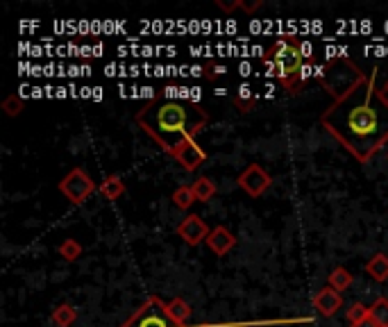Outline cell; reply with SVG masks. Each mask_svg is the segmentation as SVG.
Wrapping results in <instances>:
<instances>
[{"label": "cell", "instance_id": "1", "mask_svg": "<svg viewBox=\"0 0 388 327\" xmlns=\"http://www.w3.org/2000/svg\"><path fill=\"white\" fill-rule=\"evenodd\" d=\"M320 123L343 143L359 161H370L388 141V105L377 86V69L350 93L334 100Z\"/></svg>", "mask_w": 388, "mask_h": 327}, {"label": "cell", "instance_id": "2", "mask_svg": "<svg viewBox=\"0 0 388 327\" xmlns=\"http://www.w3.org/2000/svg\"><path fill=\"white\" fill-rule=\"evenodd\" d=\"M137 123L168 155H175L180 146L196 139L207 128L209 114L198 102L157 98L139 109Z\"/></svg>", "mask_w": 388, "mask_h": 327}, {"label": "cell", "instance_id": "3", "mask_svg": "<svg viewBox=\"0 0 388 327\" xmlns=\"http://www.w3.org/2000/svg\"><path fill=\"white\" fill-rule=\"evenodd\" d=\"M264 62L270 69V73L282 82L288 91H297L300 82H302V71H305V53H302V41L295 36H279L268 46L264 55Z\"/></svg>", "mask_w": 388, "mask_h": 327}, {"label": "cell", "instance_id": "4", "mask_svg": "<svg viewBox=\"0 0 388 327\" xmlns=\"http://www.w3.org/2000/svg\"><path fill=\"white\" fill-rule=\"evenodd\" d=\"M318 78L323 82L325 89L338 100V98H343L345 93H350L366 75L356 69L352 60H347V57H336V60H332L325 66Z\"/></svg>", "mask_w": 388, "mask_h": 327}, {"label": "cell", "instance_id": "5", "mask_svg": "<svg viewBox=\"0 0 388 327\" xmlns=\"http://www.w3.org/2000/svg\"><path fill=\"white\" fill-rule=\"evenodd\" d=\"M121 327H189V325H180L178 321H173V316L168 314V305L161 298L150 295L137 309V314Z\"/></svg>", "mask_w": 388, "mask_h": 327}, {"label": "cell", "instance_id": "6", "mask_svg": "<svg viewBox=\"0 0 388 327\" xmlns=\"http://www.w3.org/2000/svg\"><path fill=\"white\" fill-rule=\"evenodd\" d=\"M60 191L71 200L73 205H82L91 198V194L95 191V182L86 175L84 168H73L62 178Z\"/></svg>", "mask_w": 388, "mask_h": 327}, {"label": "cell", "instance_id": "7", "mask_svg": "<svg viewBox=\"0 0 388 327\" xmlns=\"http://www.w3.org/2000/svg\"><path fill=\"white\" fill-rule=\"evenodd\" d=\"M236 182H239V187L252 198H261L270 189V185H273L270 175L264 171V166H259V164H250V166H246L243 171H241V175L236 178Z\"/></svg>", "mask_w": 388, "mask_h": 327}, {"label": "cell", "instance_id": "8", "mask_svg": "<svg viewBox=\"0 0 388 327\" xmlns=\"http://www.w3.org/2000/svg\"><path fill=\"white\" fill-rule=\"evenodd\" d=\"M178 234L182 236L184 243L189 246H200L202 241H207V236L211 234V229L207 227V223L196 214H189L187 218L178 225Z\"/></svg>", "mask_w": 388, "mask_h": 327}, {"label": "cell", "instance_id": "9", "mask_svg": "<svg viewBox=\"0 0 388 327\" xmlns=\"http://www.w3.org/2000/svg\"><path fill=\"white\" fill-rule=\"evenodd\" d=\"M175 157L180 164H182V168L184 171H189V173H193V171H198L202 164L207 161V152L202 150L200 146H198V141L196 139H191V141H187L184 146H180L178 150H175Z\"/></svg>", "mask_w": 388, "mask_h": 327}, {"label": "cell", "instance_id": "10", "mask_svg": "<svg viewBox=\"0 0 388 327\" xmlns=\"http://www.w3.org/2000/svg\"><path fill=\"white\" fill-rule=\"evenodd\" d=\"M314 307L318 309L320 316L332 319V316L343 307V295L338 291H334L332 286H325V288H320V291L314 295Z\"/></svg>", "mask_w": 388, "mask_h": 327}, {"label": "cell", "instance_id": "11", "mask_svg": "<svg viewBox=\"0 0 388 327\" xmlns=\"http://www.w3.org/2000/svg\"><path fill=\"white\" fill-rule=\"evenodd\" d=\"M207 246L213 255H227L232 248L236 246V236L229 232L225 225H216L211 229V234L207 236Z\"/></svg>", "mask_w": 388, "mask_h": 327}, {"label": "cell", "instance_id": "12", "mask_svg": "<svg viewBox=\"0 0 388 327\" xmlns=\"http://www.w3.org/2000/svg\"><path fill=\"white\" fill-rule=\"evenodd\" d=\"M366 273L373 277L375 282H386L388 280V255L377 253L370 257V262L366 264Z\"/></svg>", "mask_w": 388, "mask_h": 327}, {"label": "cell", "instance_id": "13", "mask_svg": "<svg viewBox=\"0 0 388 327\" xmlns=\"http://www.w3.org/2000/svg\"><path fill=\"white\" fill-rule=\"evenodd\" d=\"M352 282H354V275L347 271L345 266H336L332 273H329V284L327 286H332L334 291H347V288L352 286Z\"/></svg>", "mask_w": 388, "mask_h": 327}, {"label": "cell", "instance_id": "14", "mask_svg": "<svg viewBox=\"0 0 388 327\" xmlns=\"http://www.w3.org/2000/svg\"><path fill=\"white\" fill-rule=\"evenodd\" d=\"M166 305H168V314L173 316V321H178L180 325H189L193 309H191V305L187 300H182V298H173V300L166 302Z\"/></svg>", "mask_w": 388, "mask_h": 327}, {"label": "cell", "instance_id": "15", "mask_svg": "<svg viewBox=\"0 0 388 327\" xmlns=\"http://www.w3.org/2000/svg\"><path fill=\"white\" fill-rule=\"evenodd\" d=\"M98 191L107 200H119L125 194V182L119 175H109V178H105V182H100Z\"/></svg>", "mask_w": 388, "mask_h": 327}, {"label": "cell", "instance_id": "16", "mask_svg": "<svg viewBox=\"0 0 388 327\" xmlns=\"http://www.w3.org/2000/svg\"><path fill=\"white\" fill-rule=\"evenodd\" d=\"M191 189H193V194H196V198L200 200V203H207V200H211L213 196H216V185L207 178V175H200L198 180H193V185H191Z\"/></svg>", "mask_w": 388, "mask_h": 327}, {"label": "cell", "instance_id": "17", "mask_svg": "<svg viewBox=\"0 0 388 327\" xmlns=\"http://www.w3.org/2000/svg\"><path fill=\"white\" fill-rule=\"evenodd\" d=\"M75 321H77V312H75L73 305L62 302L60 307H55V312H53V323H55L57 327H71Z\"/></svg>", "mask_w": 388, "mask_h": 327}, {"label": "cell", "instance_id": "18", "mask_svg": "<svg viewBox=\"0 0 388 327\" xmlns=\"http://www.w3.org/2000/svg\"><path fill=\"white\" fill-rule=\"evenodd\" d=\"M84 253V248H82V243L77 241V239H64V241L57 246V255H62V259L64 262H75L77 257H80Z\"/></svg>", "mask_w": 388, "mask_h": 327}, {"label": "cell", "instance_id": "19", "mask_svg": "<svg viewBox=\"0 0 388 327\" xmlns=\"http://www.w3.org/2000/svg\"><path fill=\"white\" fill-rule=\"evenodd\" d=\"M193 203H198V198H196V194H193L191 185L189 187H178L175 191H173V205H175L178 209L187 211V209L193 207Z\"/></svg>", "mask_w": 388, "mask_h": 327}, {"label": "cell", "instance_id": "20", "mask_svg": "<svg viewBox=\"0 0 388 327\" xmlns=\"http://www.w3.org/2000/svg\"><path fill=\"white\" fill-rule=\"evenodd\" d=\"M234 105H236V109H241L243 114H248L250 109H255V105H257V98H255V93H252V89L248 84H243L241 89L236 91L234 95Z\"/></svg>", "mask_w": 388, "mask_h": 327}, {"label": "cell", "instance_id": "21", "mask_svg": "<svg viewBox=\"0 0 388 327\" xmlns=\"http://www.w3.org/2000/svg\"><path fill=\"white\" fill-rule=\"evenodd\" d=\"M370 319L380 327H388V300L386 298H377L370 305Z\"/></svg>", "mask_w": 388, "mask_h": 327}, {"label": "cell", "instance_id": "22", "mask_svg": "<svg viewBox=\"0 0 388 327\" xmlns=\"http://www.w3.org/2000/svg\"><path fill=\"white\" fill-rule=\"evenodd\" d=\"M0 107L5 109V114L7 116H18V114L23 112V107H25V102H23V98H18V93H9V95H5V100H3V105Z\"/></svg>", "mask_w": 388, "mask_h": 327}, {"label": "cell", "instance_id": "23", "mask_svg": "<svg viewBox=\"0 0 388 327\" xmlns=\"http://www.w3.org/2000/svg\"><path fill=\"white\" fill-rule=\"evenodd\" d=\"M368 316H370V307H366L363 302H352L350 309H347V321H350V325L361 323Z\"/></svg>", "mask_w": 388, "mask_h": 327}, {"label": "cell", "instance_id": "24", "mask_svg": "<svg viewBox=\"0 0 388 327\" xmlns=\"http://www.w3.org/2000/svg\"><path fill=\"white\" fill-rule=\"evenodd\" d=\"M222 73H225V69H222V66H218V64H207V66H205V75H207L209 80L220 78Z\"/></svg>", "mask_w": 388, "mask_h": 327}, {"label": "cell", "instance_id": "25", "mask_svg": "<svg viewBox=\"0 0 388 327\" xmlns=\"http://www.w3.org/2000/svg\"><path fill=\"white\" fill-rule=\"evenodd\" d=\"M216 5L222 9V12H232V9H239L241 7V0H234V3H222V0H216Z\"/></svg>", "mask_w": 388, "mask_h": 327}, {"label": "cell", "instance_id": "26", "mask_svg": "<svg viewBox=\"0 0 388 327\" xmlns=\"http://www.w3.org/2000/svg\"><path fill=\"white\" fill-rule=\"evenodd\" d=\"M261 5H264L261 0H255V3H243V0H241V9H246V12H255Z\"/></svg>", "mask_w": 388, "mask_h": 327}, {"label": "cell", "instance_id": "27", "mask_svg": "<svg viewBox=\"0 0 388 327\" xmlns=\"http://www.w3.org/2000/svg\"><path fill=\"white\" fill-rule=\"evenodd\" d=\"M352 327H380V325H377V323L370 319V316H368V319H363L361 323H356V325H352Z\"/></svg>", "mask_w": 388, "mask_h": 327}, {"label": "cell", "instance_id": "28", "mask_svg": "<svg viewBox=\"0 0 388 327\" xmlns=\"http://www.w3.org/2000/svg\"><path fill=\"white\" fill-rule=\"evenodd\" d=\"M380 95H382V100H384V102L388 105V78H386V82H384V84L380 86Z\"/></svg>", "mask_w": 388, "mask_h": 327}]
</instances>
